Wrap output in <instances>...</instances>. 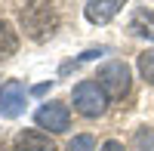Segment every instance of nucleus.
I'll return each instance as SVG.
<instances>
[{
	"instance_id": "obj_7",
	"label": "nucleus",
	"mask_w": 154,
	"mask_h": 151,
	"mask_svg": "<svg viewBox=\"0 0 154 151\" xmlns=\"http://www.w3.org/2000/svg\"><path fill=\"white\" fill-rule=\"evenodd\" d=\"M16 151H56L53 139L43 133H37V130H25L16 136Z\"/></svg>"
},
{
	"instance_id": "obj_9",
	"label": "nucleus",
	"mask_w": 154,
	"mask_h": 151,
	"mask_svg": "<svg viewBox=\"0 0 154 151\" xmlns=\"http://www.w3.org/2000/svg\"><path fill=\"white\" fill-rule=\"evenodd\" d=\"M16 49H19V37H16V31L9 28V22H0V59L12 56Z\"/></svg>"
},
{
	"instance_id": "obj_13",
	"label": "nucleus",
	"mask_w": 154,
	"mask_h": 151,
	"mask_svg": "<svg viewBox=\"0 0 154 151\" xmlns=\"http://www.w3.org/2000/svg\"><path fill=\"white\" fill-rule=\"evenodd\" d=\"M99 151H126V148H123L120 142H114V139H111V142H105V145H102Z\"/></svg>"
},
{
	"instance_id": "obj_8",
	"label": "nucleus",
	"mask_w": 154,
	"mask_h": 151,
	"mask_svg": "<svg viewBox=\"0 0 154 151\" xmlns=\"http://www.w3.org/2000/svg\"><path fill=\"white\" fill-rule=\"evenodd\" d=\"M130 28H133L136 34L148 37V40H154V12H148V9H139L136 16H133V25H130Z\"/></svg>"
},
{
	"instance_id": "obj_3",
	"label": "nucleus",
	"mask_w": 154,
	"mask_h": 151,
	"mask_svg": "<svg viewBox=\"0 0 154 151\" xmlns=\"http://www.w3.org/2000/svg\"><path fill=\"white\" fill-rule=\"evenodd\" d=\"M99 86L105 90L108 99H123L130 93V68L123 62H108V65L99 68Z\"/></svg>"
},
{
	"instance_id": "obj_10",
	"label": "nucleus",
	"mask_w": 154,
	"mask_h": 151,
	"mask_svg": "<svg viewBox=\"0 0 154 151\" xmlns=\"http://www.w3.org/2000/svg\"><path fill=\"white\" fill-rule=\"evenodd\" d=\"M139 71H142V77H145L148 83H154V49L139 53Z\"/></svg>"
},
{
	"instance_id": "obj_11",
	"label": "nucleus",
	"mask_w": 154,
	"mask_h": 151,
	"mask_svg": "<svg viewBox=\"0 0 154 151\" xmlns=\"http://www.w3.org/2000/svg\"><path fill=\"white\" fill-rule=\"evenodd\" d=\"M133 145H136V151H154V130L151 127L139 130L136 139H133Z\"/></svg>"
},
{
	"instance_id": "obj_1",
	"label": "nucleus",
	"mask_w": 154,
	"mask_h": 151,
	"mask_svg": "<svg viewBox=\"0 0 154 151\" xmlns=\"http://www.w3.org/2000/svg\"><path fill=\"white\" fill-rule=\"evenodd\" d=\"M22 28L28 31L31 40H49V37L56 34L59 28V12L56 6L49 3V0H34V3H28L22 9Z\"/></svg>"
},
{
	"instance_id": "obj_6",
	"label": "nucleus",
	"mask_w": 154,
	"mask_h": 151,
	"mask_svg": "<svg viewBox=\"0 0 154 151\" xmlns=\"http://www.w3.org/2000/svg\"><path fill=\"white\" fill-rule=\"evenodd\" d=\"M123 3H126V0H89V3H86V19L93 25H105V22H111L120 12Z\"/></svg>"
},
{
	"instance_id": "obj_4",
	"label": "nucleus",
	"mask_w": 154,
	"mask_h": 151,
	"mask_svg": "<svg viewBox=\"0 0 154 151\" xmlns=\"http://www.w3.org/2000/svg\"><path fill=\"white\" fill-rule=\"evenodd\" d=\"M34 120H37V127H43L49 133H65L71 127V111H68V105H62V102H46V105L37 108Z\"/></svg>"
},
{
	"instance_id": "obj_5",
	"label": "nucleus",
	"mask_w": 154,
	"mask_h": 151,
	"mask_svg": "<svg viewBox=\"0 0 154 151\" xmlns=\"http://www.w3.org/2000/svg\"><path fill=\"white\" fill-rule=\"evenodd\" d=\"M22 111H25V83L22 80H6L0 86V114L19 117Z\"/></svg>"
},
{
	"instance_id": "obj_2",
	"label": "nucleus",
	"mask_w": 154,
	"mask_h": 151,
	"mask_svg": "<svg viewBox=\"0 0 154 151\" xmlns=\"http://www.w3.org/2000/svg\"><path fill=\"white\" fill-rule=\"evenodd\" d=\"M71 102H74V111H77V114H83V117H99L102 111H105V105H108V96H105V90H102L96 80H83V83L74 86Z\"/></svg>"
},
{
	"instance_id": "obj_12",
	"label": "nucleus",
	"mask_w": 154,
	"mask_h": 151,
	"mask_svg": "<svg viewBox=\"0 0 154 151\" xmlns=\"http://www.w3.org/2000/svg\"><path fill=\"white\" fill-rule=\"evenodd\" d=\"M68 151H96V142L93 136H74L68 142Z\"/></svg>"
}]
</instances>
